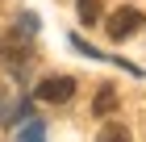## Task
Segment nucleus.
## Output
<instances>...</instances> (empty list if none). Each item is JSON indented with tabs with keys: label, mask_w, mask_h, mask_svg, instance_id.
Returning <instances> with one entry per match:
<instances>
[{
	"label": "nucleus",
	"mask_w": 146,
	"mask_h": 142,
	"mask_svg": "<svg viewBox=\"0 0 146 142\" xmlns=\"http://www.w3.org/2000/svg\"><path fill=\"white\" fill-rule=\"evenodd\" d=\"M0 63L9 67L17 79H29V71H34V42L25 33H9L0 42Z\"/></svg>",
	"instance_id": "1"
},
{
	"label": "nucleus",
	"mask_w": 146,
	"mask_h": 142,
	"mask_svg": "<svg viewBox=\"0 0 146 142\" xmlns=\"http://www.w3.org/2000/svg\"><path fill=\"white\" fill-rule=\"evenodd\" d=\"M34 96L42 100V105H67L71 96H75V79L71 75H46L34 84Z\"/></svg>",
	"instance_id": "2"
},
{
	"label": "nucleus",
	"mask_w": 146,
	"mask_h": 142,
	"mask_svg": "<svg viewBox=\"0 0 146 142\" xmlns=\"http://www.w3.org/2000/svg\"><path fill=\"white\" fill-rule=\"evenodd\" d=\"M104 29H109V38L113 42H125V38H134L138 29H142V13L138 9H129V4H121L117 13H109V21H100Z\"/></svg>",
	"instance_id": "3"
},
{
	"label": "nucleus",
	"mask_w": 146,
	"mask_h": 142,
	"mask_svg": "<svg viewBox=\"0 0 146 142\" xmlns=\"http://www.w3.org/2000/svg\"><path fill=\"white\" fill-rule=\"evenodd\" d=\"M21 130L13 134V142H46V125L38 117H25V121H17Z\"/></svg>",
	"instance_id": "4"
},
{
	"label": "nucleus",
	"mask_w": 146,
	"mask_h": 142,
	"mask_svg": "<svg viewBox=\"0 0 146 142\" xmlns=\"http://www.w3.org/2000/svg\"><path fill=\"white\" fill-rule=\"evenodd\" d=\"M96 142H134V138H129V130H125L121 121H109V125L96 134Z\"/></svg>",
	"instance_id": "5"
},
{
	"label": "nucleus",
	"mask_w": 146,
	"mask_h": 142,
	"mask_svg": "<svg viewBox=\"0 0 146 142\" xmlns=\"http://www.w3.org/2000/svg\"><path fill=\"white\" fill-rule=\"evenodd\" d=\"M79 21L84 25H100V0H79Z\"/></svg>",
	"instance_id": "6"
},
{
	"label": "nucleus",
	"mask_w": 146,
	"mask_h": 142,
	"mask_svg": "<svg viewBox=\"0 0 146 142\" xmlns=\"http://www.w3.org/2000/svg\"><path fill=\"white\" fill-rule=\"evenodd\" d=\"M92 109L100 113V117H104V113H113V109H117V92H113V88H104V92H96V100H92Z\"/></svg>",
	"instance_id": "7"
},
{
	"label": "nucleus",
	"mask_w": 146,
	"mask_h": 142,
	"mask_svg": "<svg viewBox=\"0 0 146 142\" xmlns=\"http://www.w3.org/2000/svg\"><path fill=\"white\" fill-rule=\"evenodd\" d=\"M34 29H38V17H34V13H25L21 21H17V33H25V38H34Z\"/></svg>",
	"instance_id": "8"
},
{
	"label": "nucleus",
	"mask_w": 146,
	"mask_h": 142,
	"mask_svg": "<svg viewBox=\"0 0 146 142\" xmlns=\"http://www.w3.org/2000/svg\"><path fill=\"white\" fill-rule=\"evenodd\" d=\"M9 109L13 105H9V96H4V88H0V117H9Z\"/></svg>",
	"instance_id": "9"
}]
</instances>
